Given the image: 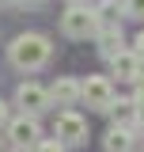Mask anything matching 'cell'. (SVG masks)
Here are the masks:
<instances>
[{
	"label": "cell",
	"instance_id": "obj_20",
	"mask_svg": "<svg viewBox=\"0 0 144 152\" xmlns=\"http://www.w3.org/2000/svg\"><path fill=\"white\" fill-rule=\"evenodd\" d=\"M8 4H15V0H0V8H8Z\"/></svg>",
	"mask_w": 144,
	"mask_h": 152
},
{
	"label": "cell",
	"instance_id": "obj_8",
	"mask_svg": "<svg viewBox=\"0 0 144 152\" xmlns=\"http://www.w3.org/2000/svg\"><path fill=\"white\" fill-rule=\"evenodd\" d=\"M110 72L118 76V80H125V84H137L144 76V57L137 50H121L118 57H110Z\"/></svg>",
	"mask_w": 144,
	"mask_h": 152
},
{
	"label": "cell",
	"instance_id": "obj_15",
	"mask_svg": "<svg viewBox=\"0 0 144 152\" xmlns=\"http://www.w3.org/2000/svg\"><path fill=\"white\" fill-rule=\"evenodd\" d=\"M133 103H137V107L144 110V76L137 80V84H133Z\"/></svg>",
	"mask_w": 144,
	"mask_h": 152
},
{
	"label": "cell",
	"instance_id": "obj_18",
	"mask_svg": "<svg viewBox=\"0 0 144 152\" xmlns=\"http://www.w3.org/2000/svg\"><path fill=\"white\" fill-rule=\"evenodd\" d=\"M133 46H137V53L144 57V31H140V34H137V42H133Z\"/></svg>",
	"mask_w": 144,
	"mask_h": 152
},
{
	"label": "cell",
	"instance_id": "obj_10",
	"mask_svg": "<svg viewBox=\"0 0 144 152\" xmlns=\"http://www.w3.org/2000/svg\"><path fill=\"white\" fill-rule=\"evenodd\" d=\"M103 148L106 152H133V129L129 126H110L103 137Z\"/></svg>",
	"mask_w": 144,
	"mask_h": 152
},
{
	"label": "cell",
	"instance_id": "obj_7",
	"mask_svg": "<svg viewBox=\"0 0 144 152\" xmlns=\"http://www.w3.org/2000/svg\"><path fill=\"white\" fill-rule=\"evenodd\" d=\"M49 99H53L61 110H72L84 103V80H72V76H57L49 84Z\"/></svg>",
	"mask_w": 144,
	"mask_h": 152
},
{
	"label": "cell",
	"instance_id": "obj_13",
	"mask_svg": "<svg viewBox=\"0 0 144 152\" xmlns=\"http://www.w3.org/2000/svg\"><path fill=\"white\" fill-rule=\"evenodd\" d=\"M121 8H125V19L144 23V0H121Z\"/></svg>",
	"mask_w": 144,
	"mask_h": 152
},
{
	"label": "cell",
	"instance_id": "obj_14",
	"mask_svg": "<svg viewBox=\"0 0 144 152\" xmlns=\"http://www.w3.org/2000/svg\"><path fill=\"white\" fill-rule=\"evenodd\" d=\"M31 152H65V145H61V141L53 137V141H42V145H34Z\"/></svg>",
	"mask_w": 144,
	"mask_h": 152
},
{
	"label": "cell",
	"instance_id": "obj_17",
	"mask_svg": "<svg viewBox=\"0 0 144 152\" xmlns=\"http://www.w3.org/2000/svg\"><path fill=\"white\" fill-rule=\"evenodd\" d=\"M19 8H42V4H46V0H15Z\"/></svg>",
	"mask_w": 144,
	"mask_h": 152
},
{
	"label": "cell",
	"instance_id": "obj_21",
	"mask_svg": "<svg viewBox=\"0 0 144 152\" xmlns=\"http://www.w3.org/2000/svg\"><path fill=\"white\" fill-rule=\"evenodd\" d=\"M4 141H8V137H0V152H8V148H4Z\"/></svg>",
	"mask_w": 144,
	"mask_h": 152
},
{
	"label": "cell",
	"instance_id": "obj_16",
	"mask_svg": "<svg viewBox=\"0 0 144 152\" xmlns=\"http://www.w3.org/2000/svg\"><path fill=\"white\" fill-rule=\"evenodd\" d=\"M8 122H12V114H8V103L0 99V126H8Z\"/></svg>",
	"mask_w": 144,
	"mask_h": 152
},
{
	"label": "cell",
	"instance_id": "obj_5",
	"mask_svg": "<svg viewBox=\"0 0 144 152\" xmlns=\"http://www.w3.org/2000/svg\"><path fill=\"white\" fill-rule=\"evenodd\" d=\"M8 141H12L15 148H34V145H42L46 137H42L38 118L23 114V118H12V122H8Z\"/></svg>",
	"mask_w": 144,
	"mask_h": 152
},
{
	"label": "cell",
	"instance_id": "obj_9",
	"mask_svg": "<svg viewBox=\"0 0 144 152\" xmlns=\"http://www.w3.org/2000/svg\"><path fill=\"white\" fill-rule=\"evenodd\" d=\"M121 23H103V27H99V34H95V42H99V50H103V57H118L121 53Z\"/></svg>",
	"mask_w": 144,
	"mask_h": 152
},
{
	"label": "cell",
	"instance_id": "obj_23",
	"mask_svg": "<svg viewBox=\"0 0 144 152\" xmlns=\"http://www.w3.org/2000/svg\"><path fill=\"white\" fill-rule=\"evenodd\" d=\"M72 4H87V0H72Z\"/></svg>",
	"mask_w": 144,
	"mask_h": 152
},
{
	"label": "cell",
	"instance_id": "obj_6",
	"mask_svg": "<svg viewBox=\"0 0 144 152\" xmlns=\"http://www.w3.org/2000/svg\"><path fill=\"white\" fill-rule=\"evenodd\" d=\"M15 107H23V114H42L46 107H53V99H49V88H42V84H19L15 88Z\"/></svg>",
	"mask_w": 144,
	"mask_h": 152
},
{
	"label": "cell",
	"instance_id": "obj_2",
	"mask_svg": "<svg viewBox=\"0 0 144 152\" xmlns=\"http://www.w3.org/2000/svg\"><path fill=\"white\" fill-rule=\"evenodd\" d=\"M103 27V19L95 12V4H68V12L61 15V31L68 38H95Z\"/></svg>",
	"mask_w": 144,
	"mask_h": 152
},
{
	"label": "cell",
	"instance_id": "obj_22",
	"mask_svg": "<svg viewBox=\"0 0 144 152\" xmlns=\"http://www.w3.org/2000/svg\"><path fill=\"white\" fill-rule=\"evenodd\" d=\"M8 152H27V148H8Z\"/></svg>",
	"mask_w": 144,
	"mask_h": 152
},
{
	"label": "cell",
	"instance_id": "obj_12",
	"mask_svg": "<svg viewBox=\"0 0 144 152\" xmlns=\"http://www.w3.org/2000/svg\"><path fill=\"white\" fill-rule=\"evenodd\" d=\"M95 12H99L103 23H118V15H125V8H121L118 0H99V4H95Z\"/></svg>",
	"mask_w": 144,
	"mask_h": 152
},
{
	"label": "cell",
	"instance_id": "obj_3",
	"mask_svg": "<svg viewBox=\"0 0 144 152\" xmlns=\"http://www.w3.org/2000/svg\"><path fill=\"white\" fill-rule=\"evenodd\" d=\"M53 137L65 145V148H80V145L87 141V122H84L76 110H61L57 122H53Z\"/></svg>",
	"mask_w": 144,
	"mask_h": 152
},
{
	"label": "cell",
	"instance_id": "obj_1",
	"mask_svg": "<svg viewBox=\"0 0 144 152\" xmlns=\"http://www.w3.org/2000/svg\"><path fill=\"white\" fill-rule=\"evenodd\" d=\"M49 57H53V46H49V38L38 34V31H27V34L12 38V46H8V61H12V69H19V72L46 69Z\"/></svg>",
	"mask_w": 144,
	"mask_h": 152
},
{
	"label": "cell",
	"instance_id": "obj_11",
	"mask_svg": "<svg viewBox=\"0 0 144 152\" xmlns=\"http://www.w3.org/2000/svg\"><path fill=\"white\" fill-rule=\"evenodd\" d=\"M137 114H140V107L133 103V99H114V107H110V118H114V126H137Z\"/></svg>",
	"mask_w": 144,
	"mask_h": 152
},
{
	"label": "cell",
	"instance_id": "obj_19",
	"mask_svg": "<svg viewBox=\"0 0 144 152\" xmlns=\"http://www.w3.org/2000/svg\"><path fill=\"white\" fill-rule=\"evenodd\" d=\"M137 129H140V133H144V110H140V114H137Z\"/></svg>",
	"mask_w": 144,
	"mask_h": 152
},
{
	"label": "cell",
	"instance_id": "obj_4",
	"mask_svg": "<svg viewBox=\"0 0 144 152\" xmlns=\"http://www.w3.org/2000/svg\"><path fill=\"white\" fill-rule=\"evenodd\" d=\"M84 103H87V110L110 114V107H114V84H110V76H87L84 80Z\"/></svg>",
	"mask_w": 144,
	"mask_h": 152
}]
</instances>
